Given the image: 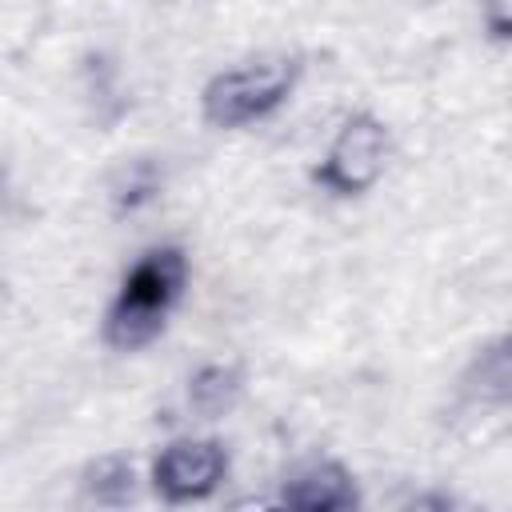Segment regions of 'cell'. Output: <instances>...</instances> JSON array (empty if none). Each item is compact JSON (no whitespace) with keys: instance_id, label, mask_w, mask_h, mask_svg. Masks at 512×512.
Segmentation results:
<instances>
[{"instance_id":"cell-2","label":"cell","mask_w":512,"mask_h":512,"mask_svg":"<svg viewBox=\"0 0 512 512\" xmlns=\"http://www.w3.org/2000/svg\"><path fill=\"white\" fill-rule=\"evenodd\" d=\"M296 80H300L296 60H260L216 72L200 92L204 120L212 128H244L252 120H264L292 96Z\"/></svg>"},{"instance_id":"cell-3","label":"cell","mask_w":512,"mask_h":512,"mask_svg":"<svg viewBox=\"0 0 512 512\" xmlns=\"http://www.w3.org/2000/svg\"><path fill=\"white\" fill-rule=\"evenodd\" d=\"M388 164V128L372 112H352L340 132L332 136L324 160L316 164L312 180L332 196H360L368 192Z\"/></svg>"},{"instance_id":"cell-5","label":"cell","mask_w":512,"mask_h":512,"mask_svg":"<svg viewBox=\"0 0 512 512\" xmlns=\"http://www.w3.org/2000/svg\"><path fill=\"white\" fill-rule=\"evenodd\" d=\"M276 504L300 508V512H348V508L360 504V496H356L352 472H348L344 464H336V460H316V464H308L304 472H296V476L284 484V492H280Z\"/></svg>"},{"instance_id":"cell-7","label":"cell","mask_w":512,"mask_h":512,"mask_svg":"<svg viewBox=\"0 0 512 512\" xmlns=\"http://www.w3.org/2000/svg\"><path fill=\"white\" fill-rule=\"evenodd\" d=\"M84 488L88 496H96V504H124L132 496V464L120 456H104L88 468Z\"/></svg>"},{"instance_id":"cell-4","label":"cell","mask_w":512,"mask_h":512,"mask_svg":"<svg viewBox=\"0 0 512 512\" xmlns=\"http://www.w3.org/2000/svg\"><path fill=\"white\" fill-rule=\"evenodd\" d=\"M224 476H228V452L220 440H204V436L172 440L152 460V488L164 504L208 500Z\"/></svg>"},{"instance_id":"cell-6","label":"cell","mask_w":512,"mask_h":512,"mask_svg":"<svg viewBox=\"0 0 512 512\" xmlns=\"http://www.w3.org/2000/svg\"><path fill=\"white\" fill-rule=\"evenodd\" d=\"M240 388H244V376L236 364H204L188 380V404L204 420H216V416L232 412V404L240 400Z\"/></svg>"},{"instance_id":"cell-1","label":"cell","mask_w":512,"mask_h":512,"mask_svg":"<svg viewBox=\"0 0 512 512\" xmlns=\"http://www.w3.org/2000/svg\"><path fill=\"white\" fill-rule=\"evenodd\" d=\"M184 284H188V256L176 244L148 248L120 280V292L104 316V340L116 352H140L144 344H152L164 332L172 308L180 304Z\"/></svg>"}]
</instances>
